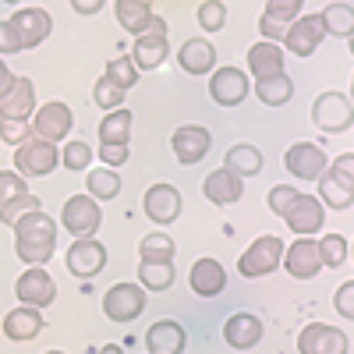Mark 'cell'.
I'll list each match as a JSON object with an SVG mask.
<instances>
[{"mask_svg":"<svg viewBox=\"0 0 354 354\" xmlns=\"http://www.w3.org/2000/svg\"><path fill=\"white\" fill-rule=\"evenodd\" d=\"M15 252L25 266H43L57 252V220L46 216L43 209L21 216L15 227Z\"/></svg>","mask_w":354,"mask_h":354,"instance_id":"obj_1","label":"cell"},{"mask_svg":"<svg viewBox=\"0 0 354 354\" xmlns=\"http://www.w3.org/2000/svg\"><path fill=\"white\" fill-rule=\"evenodd\" d=\"M170 53V43H167V21L160 15L149 18V25L135 36V46H131V61L138 71H156Z\"/></svg>","mask_w":354,"mask_h":354,"instance_id":"obj_2","label":"cell"},{"mask_svg":"<svg viewBox=\"0 0 354 354\" xmlns=\"http://www.w3.org/2000/svg\"><path fill=\"white\" fill-rule=\"evenodd\" d=\"M312 124L319 131L326 135H340L354 124V103L351 96L337 93V88H330V93H319L315 103H312Z\"/></svg>","mask_w":354,"mask_h":354,"instance_id":"obj_3","label":"cell"},{"mask_svg":"<svg viewBox=\"0 0 354 354\" xmlns=\"http://www.w3.org/2000/svg\"><path fill=\"white\" fill-rule=\"evenodd\" d=\"M61 163V149L46 138H25L21 145H15V170L21 177H46Z\"/></svg>","mask_w":354,"mask_h":354,"instance_id":"obj_4","label":"cell"},{"mask_svg":"<svg viewBox=\"0 0 354 354\" xmlns=\"http://www.w3.org/2000/svg\"><path fill=\"white\" fill-rule=\"evenodd\" d=\"M280 262H283V238H277V234H262V238H255L245 248L238 270H241V277L255 280V277H270Z\"/></svg>","mask_w":354,"mask_h":354,"instance_id":"obj_5","label":"cell"},{"mask_svg":"<svg viewBox=\"0 0 354 354\" xmlns=\"http://www.w3.org/2000/svg\"><path fill=\"white\" fill-rule=\"evenodd\" d=\"M103 223V209L96 205L93 195H71L61 209V227L75 238H93Z\"/></svg>","mask_w":354,"mask_h":354,"instance_id":"obj_6","label":"cell"},{"mask_svg":"<svg viewBox=\"0 0 354 354\" xmlns=\"http://www.w3.org/2000/svg\"><path fill=\"white\" fill-rule=\"evenodd\" d=\"M283 167L290 170V177H298V181H319L322 174H326L330 160H326V149L315 142H294L290 149L283 153Z\"/></svg>","mask_w":354,"mask_h":354,"instance_id":"obj_7","label":"cell"},{"mask_svg":"<svg viewBox=\"0 0 354 354\" xmlns=\"http://www.w3.org/2000/svg\"><path fill=\"white\" fill-rule=\"evenodd\" d=\"M145 308V290L142 283H113L103 294V315L110 322H131Z\"/></svg>","mask_w":354,"mask_h":354,"instance_id":"obj_8","label":"cell"},{"mask_svg":"<svg viewBox=\"0 0 354 354\" xmlns=\"http://www.w3.org/2000/svg\"><path fill=\"white\" fill-rule=\"evenodd\" d=\"M71 124H75V113L68 103H43L36 113H32V135L36 138H46V142H64L71 135Z\"/></svg>","mask_w":354,"mask_h":354,"instance_id":"obj_9","label":"cell"},{"mask_svg":"<svg viewBox=\"0 0 354 354\" xmlns=\"http://www.w3.org/2000/svg\"><path fill=\"white\" fill-rule=\"evenodd\" d=\"M15 294L21 305H32V308H46L57 301V283L53 277L43 270V266H28V270L15 280Z\"/></svg>","mask_w":354,"mask_h":354,"instance_id":"obj_10","label":"cell"},{"mask_svg":"<svg viewBox=\"0 0 354 354\" xmlns=\"http://www.w3.org/2000/svg\"><path fill=\"white\" fill-rule=\"evenodd\" d=\"M170 149H174V160L185 163V167H195L198 160H205V153L213 149V135L205 131L202 124H181L170 138Z\"/></svg>","mask_w":354,"mask_h":354,"instance_id":"obj_11","label":"cell"},{"mask_svg":"<svg viewBox=\"0 0 354 354\" xmlns=\"http://www.w3.org/2000/svg\"><path fill=\"white\" fill-rule=\"evenodd\" d=\"M290 234H298V238H308V234H319L322 230V220H326V205L319 202V195H301L290 202V209L283 213Z\"/></svg>","mask_w":354,"mask_h":354,"instance_id":"obj_12","label":"cell"},{"mask_svg":"<svg viewBox=\"0 0 354 354\" xmlns=\"http://www.w3.org/2000/svg\"><path fill=\"white\" fill-rule=\"evenodd\" d=\"M347 333L326 322H312L298 333V351L301 354H347Z\"/></svg>","mask_w":354,"mask_h":354,"instance_id":"obj_13","label":"cell"},{"mask_svg":"<svg viewBox=\"0 0 354 354\" xmlns=\"http://www.w3.org/2000/svg\"><path fill=\"white\" fill-rule=\"evenodd\" d=\"M322 39H326V25H322V18H319V15H305V18H294V21H290L283 46H287L294 57H312Z\"/></svg>","mask_w":354,"mask_h":354,"instance_id":"obj_14","label":"cell"},{"mask_svg":"<svg viewBox=\"0 0 354 354\" xmlns=\"http://www.w3.org/2000/svg\"><path fill=\"white\" fill-rule=\"evenodd\" d=\"M68 270L82 280H93L96 273H103L106 266V248L96 238H75V245L68 248Z\"/></svg>","mask_w":354,"mask_h":354,"instance_id":"obj_15","label":"cell"},{"mask_svg":"<svg viewBox=\"0 0 354 354\" xmlns=\"http://www.w3.org/2000/svg\"><path fill=\"white\" fill-rule=\"evenodd\" d=\"M209 96L220 106H238L248 96V75L241 68H216L209 78Z\"/></svg>","mask_w":354,"mask_h":354,"instance_id":"obj_16","label":"cell"},{"mask_svg":"<svg viewBox=\"0 0 354 354\" xmlns=\"http://www.w3.org/2000/svg\"><path fill=\"white\" fill-rule=\"evenodd\" d=\"M283 270L294 277V280H312L319 270H322V255H319V245L312 238H298L294 245L283 248Z\"/></svg>","mask_w":354,"mask_h":354,"instance_id":"obj_17","label":"cell"},{"mask_svg":"<svg viewBox=\"0 0 354 354\" xmlns=\"http://www.w3.org/2000/svg\"><path fill=\"white\" fill-rule=\"evenodd\" d=\"M142 209L153 223L167 227V223H174L177 216H181V192H177L174 185H153L142 198Z\"/></svg>","mask_w":354,"mask_h":354,"instance_id":"obj_18","label":"cell"},{"mask_svg":"<svg viewBox=\"0 0 354 354\" xmlns=\"http://www.w3.org/2000/svg\"><path fill=\"white\" fill-rule=\"evenodd\" d=\"M188 283L198 298H216V294L227 287V270L223 262L213 259V255H202L192 262V273H188Z\"/></svg>","mask_w":354,"mask_h":354,"instance_id":"obj_19","label":"cell"},{"mask_svg":"<svg viewBox=\"0 0 354 354\" xmlns=\"http://www.w3.org/2000/svg\"><path fill=\"white\" fill-rule=\"evenodd\" d=\"M202 195L209 198L213 205H234V202L245 195V177H238L234 170L220 167V170H213L202 181Z\"/></svg>","mask_w":354,"mask_h":354,"instance_id":"obj_20","label":"cell"},{"mask_svg":"<svg viewBox=\"0 0 354 354\" xmlns=\"http://www.w3.org/2000/svg\"><path fill=\"white\" fill-rule=\"evenodd\" d=\"M223 340L234 347V351H248L262 340V319L255 312H234L227 322H223Z\"/></svg>","mask_w":354,"mask_h":354,"instance_id":"obj_21","label":"cell"},{"mask_svg":"<svg viewBox=\"0 0 354 354\" xmlns=\"http://www.w3.org/2000/svg\"><path fill=\"white\" fill-rule=\"evenodd\" d=\"M0 330H4V337L15 340V344L36 340V337L43 333V315H39V308H32V305H18V308H11V312L4 315Z\"/></svg>","mask_w":354,"mask_h":354,"instance_id":"obj_22","label":"cell"},{"mask_svg":"<svg viewBox=\"0 0 354 354\" xmlns=\"http://www.w3.org/2000/svg\"><path fill=\"white\" fill-rule=\"evenodd\" d=\"M32 113H36V85H32V78H15L11 93L0 100V117L32 121Z\"/></svg>","mask_w":354,"mask_h":354,"instance_id":"obj_23","label":"cell"},{"mask_svg":"<svg viewBox=\"0 0 354 354\" xmlns=\"http://www.w3.org/2000/svg\"><path fill=\"white\" fill-rule=\"evenodd\" d=\"M11 25L21 32V43L32 50V46H39L50 32H53V21H50V15L43 11V8H18L15 15H11Z\"/></svg>","mask_w":354,"mask_h":354,"instance_id":"obj_24","label":"cell"},{"mask_svg":"<svg viewBox=\"0 0 354 354\" xmlns=\"http://www.w3.org/2000/svg\"><path fill=\"white\" fill-rule=\"evenodd\" d=\"M188 344L185 337V326L174 319H160L149 326V333H145V347H149L153 354H181Z\"/></svg>","mask_w":354,"mask_h":354,"instance_id":"obj_25","label":"cell"},{"mask_svg":"<svg viewBox=\"0 0 354 354\" xmlns=\"http://www.w3.org/2000/svg\"><path fill=\"white\" fill-rule=\"evenodd\" d=\"M177 64H181L188 75H209L213 64H216V50H213L209 39L195 36V39H188L181 50H177Z\"/></svg>","mask_w":354,"mask_h":354,"instance_id":"obj_26","label":"cell"},{"mask_svg":"<svg viewBox=\"0 0 354 354\" xmlns=\"http://www.w3.org/2000/svg\"><path fill=\"white\" fill-rule=\"evenodd\" d=\"M248 71L259 78H273V75H283V50L277 43H255L248 50Z\"/></svg>","mask_w":354,"mask_h":354,"instance_id":"obj_27","label":"cell"},{"mask_svg":"<svg viewBox=\"0 0 354 354\" xmlns=\"http://www.w3.org/2000/svg\"><path fill=\"white\" fill-rule=\"evenodd\" d=\"M131 110L117 106V110H106V117L100 121V142L103 145H128L131 138Z\"/></svg>","mask_w":354,"mask_h":354,"instance_id":"obj_28","label":"cell"},{"mask_svg":"<svg viewBox=\"0 0 354 354\" xmlns=\"http://www.w3.org/2000/svg\"><path fill=\"white\" fill-rule=\"evenodd\" d=\"M113 11H117V21H121L124 32L138 36L145 25L153 18V4L149 0H113Z\"/></svg>","mask_w":354,"mask_h":354,"instance_id":"obj_29","label":"cell"},{"mask_svg":"<svg viewBox=\"0 0 354 354\" xmlns=\"http://www.w3.org/2000/svg\"><path fill=\"white\" fill-rule=\"evenodd\" d=\"M319 202L330 205V209H337V213H344V209H351V205H354V192L340 181L330 167H326V174L319 177Z\"/></svg>","mask_w":354,"mask_h":354,"instance_id":"obj_30","label":"cell"},{"mask_svg":"<svg viewBox=\"0 0 354 354\" xmlns=\"http://www.w3.org/2000/svg\"><path fill=\"white\" fill-rule=\"evenodd\" d=\"M227 170H234L238 177H252L262 170V153L255 149L252 142H238L234 149H227V160H223Z\"/></svg>","mask_w":354,"mask_h":354,"instance_id":"obj_31","label":"cell"},{"mask_svg":"<svg viewBox=\"0 0 354 354\" xmlns=\"http://www.w3.org/2000/svg\"><path fill=\"white\" fill-rule=\"evenodd\" d=\"M255 96H259V103H266V106H283V103H290V96H294V82H290L287 75L259 78V82H255Z\"/></svg>","mask_w":354,"mask_h":354,"instance_id":"obj_32","label":"cell"},{"mask_svg":"<svg viewBox=\"0 0 354 354\" xmlns=\"http://www.w3.org/2000/svg\"><path fill=\"white\" fill-rule=\"evenodd\" d=\"M85 188H88V195H93L96 202L100 198H113L117 192H121V177H117L113 167H100V170L85 174Z\"/></svg>","mask_w":354,"mask_h":354,"instance_id":"obj_33","label":"cell"},{"mask_svg":"<svg viewBox=\"0 0 354 354\" xmlns=\"http://www.w3.org/2000/svg\"><path fill=\"white\" fill-rule=\"evenodd\" d=\"M174 238L170 234H145L142 245H138V259L142 262H174Z\"/></svg>","mask_w":354,"mask_h":354,"instance_id":"obj_34","label":"cell"},{"mask_svg":"<svg viewBox=\"0 0 354 354\" xmlns=\"http://www.w3.org/2000/svg\"><path fill=\"white\" fill-rule=\"evenodd\" d=\"M138 280L145 290H170L174 262H138Z\"/></svg>","mask_w":354,"mask_h":354,"instance_id":"obj_35","label":"cell"},{"mask_svg":"<svg viewBox=\"0 0 354 354\" xmlns=\"http://www.w3.org/2000/svg\"><path fill=\"white\" fill-rule=\"evenodd\" d=\"M319 18L326 25V36H351L354 32V8H347V4H330Z\"/></svg>","mask_w":354,"mask_h":354,"instance_id":"obj_36","label":"cell"},{"mask_svg":"<svg viewBox=\"0 0 354 354\" xmlns=\"http://www.w3.org/2000/svg\"><path fill=\"white\" fill-rule=\"evenodd\" d=\"M319 245V255H322V266H330V270H340V266L347 262V252H351V245L344 241V234H326L322 241H315Z\"/></svg>","mask_w":354,"mask_h":354,"instance_id":"obj_37","label":"cell"},{"mask_svg":"<svg viewBox=\"0 0 354 354\" xmlns=\"http://www.w3.org/2000/svg\"><path fill=\"white\" fill-rule=\"evenodd\" d=\"M88 163H93V145H88L85 138H75L68 142L64 149H61V167L64 170H88Z\"/></svg>","mask_w":354,"mask_h":354,"instance_id":"obj_38","label":"cell"},{"mask_svg":"<svg viewBox=\"0 0 354 354\" xmlns=\"http://www.w3.org/2000/svg\"><path fill=\"white\" fill-rule=\"evenodd\" d=\"M39 205H43V202H39V195H28V192H25V195L11 198L8 205H0V223H8V227H15V223H18L21 216H28V213H36Z\"/></svg>","mask_w":354,"mask_h":354,"instance_id":"obj_39","label":"cell"},{"mask_svg":"<svg viewBox=\"0 0 354 354\" xmlns=\"http://www.w3.org/2000/svg\"><path fill=\"white\" fill-rule=\"evenodd\" d=\"M117 88H124V93H128V88L138 82V68H135V61H131V57H113V61L106 64V71H103Z\"/></svg>","mask_w":354,"mask_h":354,"instance_id":"obj_40","label":"cell"},{"mask_svg":"<svg viewBox=\"0 0 354 354\" xmlns=\"http://www.w3.org/2000/svg\"><path fill=\"white\" fill-rule=\"evenodd\" d=\"M124 88H117L106 75L103 78H96V85H93V100H96V106H103V110H117V106H121L124 103Z\"/></svg>","mask_w":354,"mask_h":354,"instance_id":"obj_41","label":"cell"},{"mask_svg":"<svg viewBox=\"0 0 354 354\" xmlns=\"http://www.w3.org/2000/svg\"><path fill=\"white\" fill-rule=\"evenodd\" d=\"M198 25L205 28V32H220V28L227 25V4H220V0L198 4Z\"/></svg>","mask_w":354,"mask_h":354,"instance_id":"obj_42","label":"cell"},{"mask_svg":"<svg viewBox=\"0 0 354 354\" xmlns=\"http://www.w3.org/2000/svg\"><path fill=\"white\" fill-rule=\"evenodd\" d=\"M25 192H28V181L18 170H0V205H8L11 198H18Z\"/></svg>","mask_w":354,"mask_h":354,"instance_id":"obj_43","label":"cell"},{"mask_svg":"<svg viewBox=\"0 0 354 354\" xmlns=\"http://www.w3.org/2000/svg\"><path fill=\"white\" fill-rule=\"evenodd\" d=\"M301 8H305V0H266V11L262 15H270V18L290 25L294 18L301 15Z\"/></svg>","mask_w":354,"mask_h":354,"instance_id":"obj_44","label":"cell"},{"mask_svg":"<svg viewBox=\"0 0 354 354\" xmlns=\"http://www.w3.org/2000/svg\"><path fill=\"white\" fill-rule=\"evenodd\" d=\"M0 138L8 145H21L25 138H32V121H11V117H0Z\"/></svg>","mask_w":354,"mask_h":354,"instance_id":"obj_45","label":"cell"},{"mask_svg":"<svg viewBox=\"0 0 354 354\" xmlns=\"http://www.w3.org/2000/svg\"><path fill=\"white\" fill-rule=\"evenodd\" d=\"M333 308H337L340 319H351V322H354V280H347V283L337 287V294H333Z\"/></svg>","mask_w":354,"mask_h":354,"instance_id":"obj_46","label":"cell"},{"mask_svg":"<svg viewBox=\"0 0 354 354\" xmlns=\"http://www.w3.org/2000/svg\"><path fill=\"white\" fill-rule=\"evenodd\" d=\"M21 50H25V43H21V32L11 25V18H8V21H0V57L21 53Z\"/></svg>","mask_w":354,"mask_h":354,"instance_id":"obj_47","label":"cell"},{"mask_svg":"<svg viewBox=\"0 0 354 354\" xmlns=\"http://www.w3.org/2000/svg\"><path fill=\"white\" fill-rule=\"evenodd\" d=\"M298 198V188H290V185H277V188H270V209L277 213V216H283L287 209H290V202Z\"/></svg>","mask_w":354,"mask_h":354,"instance_id":"obj_48","label":"cell"},{"mask_svg":"<svg viewBox=\"0 0 354 354\" xmlns=\"http://www.w3.org/2000/svg\"><path fill=\"white\" fill-rule=\"evenodd\" d=\"M287 28H290V25H283V21H277V18H270V15H262V18H259V32L266 36V43H280V39H287Z\"/></svg>","mask_w":354,"mask_h":354,"instance_id":"obj_49","label":"cell"},{"mask_svg":"<svg viewBox=\"0 0 354 354\" xmlns=\"http://www.w3.org/2000/svg\"><path fill=\"white\" fill-rule=\"evenodd\" d=\"M330 170L340 177V181L354 192V153H344V156H337L333 163H330Z\"/></svg>","mask_w":354,"mask_h":354,"instance_id":"obj_50","label":"cell"},{"mask_svg":"<svg viewBox=\"0 0 354 354\" xmlns=\"http://www.w3.org/2000/svg\"><path fill=\"white\" fill-rule=\"evenodd\" d=\"M100 156H103V163L106 167H121V163H128V145H103L100 149Z\"/></svg>","mask_w":354,"mask_h":354,"instance_id":"obj_51","label":"cell"},{"mask_svg":"<svg viewBox=\"0 0 354 354\" xmlns=\"http://www.w3.org/2000/svg\"><path fill=\"white\" fill-rule=\"evenodd\" d=\"M71 8H75L78 15H100V11L106 8V0H71Z\"/></svg>","mask_w":354,"mask_h":354,"instance_id":"obj_52","label":"cell"},{"mask_svg":"<svg viewBox=\"0 0 354 354\" xmlns=\"http://www.w3.org/2000/svg\"><path fill=\"white\" fill-rule=\"evenodd\" d=\"M11 85H15V75H11V68L4 64V57H0V100L11 93Z\"/></svg>","mask_w":354,"mask_h":354,"instance_id":"obj_53","label":"cell"},{"mask_svg":"<svg viewBox=\"0 0 354 354\" xmlns=\"http://www.w3.org/2000/svg\"><path fill=\"white\" fill-rule=\"evenodd\" d=\"M96 354H124V347H121V344H103Z\"/></svg>","mask_w":354,"mask_h":354,"instance_id":"obj_54","label":"cell"},{"mask_svg":"<svg viewBox=\"0 0 354 354\" xmlns=\"http://www.w3.org/2000/svg\"><path fill=\"white\" fill-rule=\"evenodd\" d=\"M347 46H351V53H354V32H351V36H347Z\"/></svg>","mask_w":354,"mask_h":354,"instance_id":"obj_55","label":"cell"},{"mask_svg":"<svg viewBox=\"0 0 354 354\" xmlns=\"http://www.w3.org/2000/svg\"><path fill=\"white\" fill-rule=\"evenodd\" d=\"M351 103H354V82H351Z\"/></svg>","mask_w":354,"mask_h":354,"instance_id":"obj_56","label":"cell"},{"mask_svg":"<svg viewBox=\"0 0 354 354\" xmlns=\"http://www.w3.org/2000/svg\"><path fill=\"white\" fill-rule=\"evenodd\" d=\"M4 4H21V0H4Z\"/></svg>","mask_w":354,"mask_h":354,"instance_id":"obj_57","label":"cell"},{"mask_svg":"<svg viewBox=\"0 0 354 354\" xmlns=\"http://www.w3.org/2000/svg\"><path fill=\"white\" fill-rule=\"evenodd\" d=\"M46 354H64V351H46Z\"/></svg>","mask_w":354,"mask_h":354,"instance_id":"obj_58","label":"cell"},{"mask_svg":"<svg viewBox=\"0 0 354 354\" xmlns=\"http://www.w3.org/2000/svg\"><path fill=\"white\" fill-rule=\"evenodd\" d=\"M351 255H354V245H351Z\"/></svg>","mask_w":354,"mask_h":354,"instance_id":"obj_59","label":"cell"}]
</instances>
